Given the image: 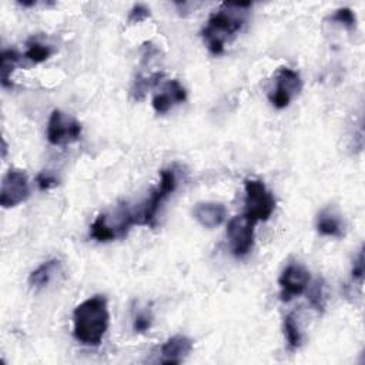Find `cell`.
<instances>
[{"label": "cell", "mask_w": 365, "mask_h": 365, "mask_svg": "<svg viewBox=\"0 0 365 365\" xmlns=\"http://www.w3.org/2000/svg\"><path fill=\"white\" fill-rule=\"evenodd\" d=\"M110 312L108 298L93 296L73 311V335L77 343L86 347H99L109 328Z\"/></svg>", "instance_id": "1"}, {"label": "cell", "mask_w": 365, "mask_h": 365, "mask_svg": "<svg viewBox=\"0 0 365 365\" xmlns=\"http://www.w3.org/2000/svg\"><path fill=\"white\" fill-rule=\"evenodd\" d=\"M254 227L255 223L246 214L232 217L227 226V239L234 257L243 258L254 247Z\"/></svg>", "instance_id": "7"}, {"label": "cell", "mask_w": 365, "mask_h": 365, "mask_svg": "<svg viewBox=\"0 0 365 365\" xmlns=\"http://www.w3.org/2000/svg\"><path fill=\"white\" fill-rule=\"evenodd\" d=\"M330 20L343 24L344 28L348 29V31L355 29V26H357L355 13L350 8H343V9L335 10V13L330 17Z\"/></svg>", "instance_id": "21"}, {"label": "cell", "mask_w": 365, "mask_h": 365, "mask_svg": "<svg viewBox=\"0 0 365 365\" xmlns=\"http://www.w3.org/2000/svg\"><path fill=\"white\" fill-rule=\"evenodd\" d=\"M301 89L303 80L300 74L290 67H280L275 73V87L269 94L270 103L278 110L287 109Z\"/></svg>", "instance_id": "6"}, {"label": "cell", "mask_w": 365, "mask_h": 365, "mask_svg": "<svg viewBox=\"0 0 365 365\" xmlns=\"http://www.w3.org/2000/svg\"><path fill=\"white\" fill-rule=\"evenodd\" d=\"M250 8L251 3H223L208 17L201 36L214 56L223 55L226 43L243 29Z\"/></svg>", "instance_id": "2"}, {"label": "cell", "mask_w": 365, "mask_h": 365, "mask_svg": "<svg viewBox=\"0 0 365 365\" xmlns=\"http://www.w3.org/2000/svg\"><path fill=\"white\" fill-rule=\"evenodd\" d=\"M163 77V73H154L151 74L150 77H139V79H136V83H135V89H133V94L137 100H142L146 94V92L155 86L159 83V80Z\"/></svg>", "instance_id": "20"}, {"label": "cell", "mask_w": 365, "mask_h": 365, "mask_svg": "<svg viewBox=\"0 0 365 365\" xmlns=\"http://www.w3.org/2000/svg\"><path fill=\"white\" fill-rule=\"evenodd\" d=\"M317 231L321 236L340 239L344 236V223L331 208H325L317 217Z\"/></svg>", "instance_id": "13"}, {"label": "cell", "mask_w": 365, "mask_h": 365, "mask_svg": "<svg viewBox=\"0 0 365 365\" xmlns=\"http://www.w3.org/2000/svg\"><path fill=\"white\" fill-rule=\"evenodd\" d=\"M28 51L24 53V59H28L31 63L39 65L46 62L51 55H53V49L50 46L40 43L37 40H33L28 44Z\"/></svg>", "instance_id": "18"}, {"label": "cell", "mask_w": 365, "mask_h": 365, "mask_svg": "<svg viewBox=\"0 0 365 365\" xmlns=\"http://www.w3.org/2000/svg\"><path fill=\"white\" fill-rule=\"evenodd\" d=\"M2 151H3L2 155H3V159H5V158H6V153H8V144H6L5 140H3V148H2Z\"/></svg>", "instance_id": "27"}, {"label": "cell", "mask_w": 365, "mask_h": 365, "mask_svg": "<svg viewBox=\"0 0 365 365\" xmlns=\"http://www.w3.org/2000/svg\"><path fill=\"white\" fill-rule=\"evenodd\" d=\"M325 284L323 280H316L312 282L308 290V300L311 307L314 308L319 314H323L327 307V297H325Z\"/></svg>", "instance_id": "17"}, {"label": "cell", "mask_w": 365, "mask_h": 365, "mask_svg": "<svg viewBox=\"0 0 365 365\" xmlns=\"http://www.w3.org/2000/svg\"><path fill=\"white\" fill-rule=\"evenodd\" d=\"M308 284H309V271L298 263L289 264L282 270L278 278L281 301L289 303L294 297L301 296L308 289Z\"/></svg>", "instance_id": "9"}, {"label": "cell", "mask_w": 365, "mask_h": 365, "mask_svg": "<svg viewBox=\"0 0 365 365\" xmlns=\"http://www.w3.org/2000/svg\"><path fill=\"white\" fill-rule=\"evenodd\" d=\"M153 314L150 309H137L133 317V331L136 334H143L151 328Z\"/></svg>", "instance_id": "22"}, {"label": "cell", "mask_w": 365, "mask_h": 365, "mask_svg": "<svg viewBox=\"0 0 365 365\" xmlns=\"http://www.w3.org/2000/svg\"><path fill=\"white\" fill-rule=\"evenodd\" d=\"M90 236L99 243H109L116 240L113 231L108 226L106 219H104V214L97 216L93 224L90 226Z\"/></svg>", "instance_id": "19"}, {"label": "cell", "mask_w": 365, "mask_h": 365, "mask_svg": "<svg viewBox=\"0 0 365 365\" xmlns=\"http://www.w3.org/2000/svg\"><path fill=\"white\" fill-rule=\"evenodd\" d=\"M36 181H37V186L42 192H46V190H51L59 186V178L51 174L50 171H42L37 174L36 177Z\"/></svg>", "instance_id": "23"}, {"label": "cell", "mask_w": 365, "mask_h": 365, "mask_svg": "<svg viewBox=\"0 0 365 365\" xmlns=\"http://www.w3.org/2000/svg\"><path fill=\"white\" fill-rule=\"evenodd\" d=\"M193 340L186 335H174L160 348V364H181L193 351Z\"/></svg>", "instance_id": "11"}, {"label": "cell", "mask_w": 365, "mask_h": 365, "mask_svg": "<svg viewBox=\"0 0 365 365\" xmlns=\"http://www.w3.org/2000/svg\"><path fill=\"white\" fill-rule=\"evenodd\" d=\"M187 99L186 89L180 85L178 80H169L160 93L153 97V109L155 113L166 114L170 109L180 103H185Z\"/></svg>", "instance_id": "10"}, {"label": "cell", "mask_w": 365, "mask_h": 365, "mask_svg": "<svg viewBox=\"0 0 365 365\" xmlns=\"http://www.w3.org/2000/svg\"><path fill=\"white\" fill-rule=\"evenodd\" d=\"M147 17H150V9L146 8L144 5H135L133 9L130 10L128 23H130V24L140 23V22L146 20Z\"/></svg>", "instance_id": "24"}, {"label": "cell", "mask_w": 365, "mask_h": 365, "mask_svg": "<svg viewBox=\"0 0 365 365\" xmlns=\"http://www.w3.org/2000/svg\"><path fill=\"white\" fill-rule=\"evenodd\" d=\"M22 56L17 53L16 50H3L2 51V56H0V80H2V86L5 89L12 87V73L15 70V67L19 65Z\"/></svg>", "instance_id": "15"}, {"label": "cell", "mask_w": 365, "mask_h": 365, "mask_svg": "<svg viewBox=\"0 0 365 365\" xmlns=\"http://www.w3.org/2000/svg\"><path fill=\"white\" fill-rule=\"evenodd\" d=\"M246 212L244 214L254 223L267 221L275 210V198L262 180L248 178L244 182Z\"/></svg>", "instance_id": "3"}, {"label": "cell", "mask_w": 365, "mask_h": 365, "mask_svg": "<svg viewBox=\"0 0 365 365\" xmlns=\"http://www.w3.org/2000/svg\"><path fill=\"white\" fill-rule=\"evenodd\" d=\"M82 136V124L73 119L71 116L56 109L51 112L49 121L46 137L47 142L53 146H66L77 142Z\"/></svg>", "instance_id": "5"}, {"label": "cell", "mask_w": 365, "mask_h": 365, "mask_svg": "<svg viewBox=\"0 0 365 365\" xmlns=\"http://www.w3.org/2000/svg\"><path fill=\"white\" fill-rule=\"evenodd\" d=\"M226 207L216 201H203L193 207L194 219L205 228H216L226 220Z\"/></svg>", "instance_id": "12"}, {"label": "cell", "mask_w": 365, "mask_h": 365, "mask_svg": "<svg viewBox=\"0 0 365 365\" xmlns=\"http://www.w3.org/2000/svg\"><path fill=\"white\" fill-rule=\"evenodd\" d=\"M177 185L178 180L176 170L173 169L162 170L159 186L151 192L150 197L147 198V201L143 204L139 212V221L142 226H148V227L155 226V217H158L162 204L170 197V194L174 193Z\"/></svg>", "instance_id": "4"}, {"label": "cell", "mask_w": 365, "mask_h": 365, "mask_svg": "<svg viewBox=\"0 0 365 365\" xmlns=\"http://www.w3.org/2000/svg\"><path fill=\"white\" fill-rule=\"evenodd\" d=\"M353 280L354 281H362V277H364V253H362V248L359 250L357 258L354 260V264H353Z\"/></svg>", "instance_id": "25"}, {"label": "cell", "mask_w": 365, "mask_h": 365, "mask_svg": "<svg viewBox=\"0 0 365 365\" xmlns=\"http://www.w3.org/2000/svg\"><path fill=\"white\" fill-rule=\"evenodd\" d=\"M36 0H31V2H24V0H20V2H19V5H22V6H24V8H32V6H36Z\"/></svg>", "instance_id": "26"}, {"label": "cell", "mask_w": 365, "mask_h": 365, "mask_svg": "<svg viewBox=\"0 0 365 365\" xmlns=\"http://www.w3.org/2000/svg\"><path fill=\"white\" fill-rule=\"evenodd\" d=\"M60 273V262L56 258H51L49 262H44L40 267H37L29 275V284L33 289H43L50 281L53 280Z\"/></svg>", "instance_id": "14"}, {"label": "cell", "mask_w": 365, "mask_h": 365, "mask_svg": "<svg viewBox=\"0 0 365 365\" xmlns=\"http://www.w3.org/2000/svg\"><path fill=\"white\" fill-rule=\"evenodd\" d=\"M284 337L287 341V347L290 351H296L303 344V334L300 331V325L296 317V312H290L284 319Z\"/></svg>", "instance_id": "16"}, {"label": "cell", "mask_w": 365, "mask_h": 365, "mask_svg": "<svg viewBox=\"0 0 365 365\" xmlns=\"http://www.w3.org/2000/svg\"><path fill=\"white\" fill-rule=\"evenodd\" d=\"M31 197L29 178L22 170L10 169L2 181L0 190V205L3 208H13L24 203Z\"/></svg>", "instance_id": "8"}]
</instances>
